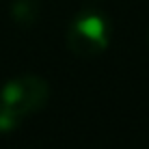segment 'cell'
I'll return each mask as SVG.
<instances>
[{
    "label": "cell",
    "instance_id": "7a4b0ae2",
    "mask_svg": "<svg viewBox=\"0 0 149 149\" xmlns=\"http://www.w3.org/2000/svg\"><path fill=\"white\" fill-rule=\"evenodd\" d=\"M48 100H50L48 80L33 74L17 76V78L4 82L0 89V106L15 112L22 121L35 112H39L48 104Z\"/></svg>",
    "mask_w": 149,
    "mask_h": 149
},
{
    "label": "cell",
    "instance_id": "6da1fadb",
    "mask_svg": "<svg viewBox=\"0 0 149 149\" xmlns=\"http://www.w3.org/2000/svg\"><path fill=\"white\" fill-rule=\"evenodd\" d=\"M110 35L112 26L108 17L95 9H84L69 22L65 41L71 54L80 58H95L110 48Z\"/></svg>",
    "mask_w": 149,
    "mask_h": 149
},
{
    "label": "cell",
    "instance_id": "3957f363",
    "mask_svg": "<svg viewBox=\"0 0 149 149\" xmlns=\"http://www.w3.org/2000/svg\"><path fill=\"white\" fill-rule=\"evenodd\" d=\"M11 17L15 24L30 26L39 19V4L37 0H15L11 4Z\"/></svg>",
    "mask_w": 149,
    "mask_h": 149
},
{
    "label": "cell",
    "instance_id": "277c9868",
    "mask_svg": "<svg viewBox=\"0 0 149 149\" xmlns=\"http://www.w3.org/2000/svg\"><path fill=\"white\" fill-rule=\"evenodd\" d=\"M19 123H22V119L15 112H11L9 108H4V106H0V132L2 134L13 132L15 127H19Z\"/></svg>",
    "mask_w": 149,
    "mask_h": 149
}]
</instances>
